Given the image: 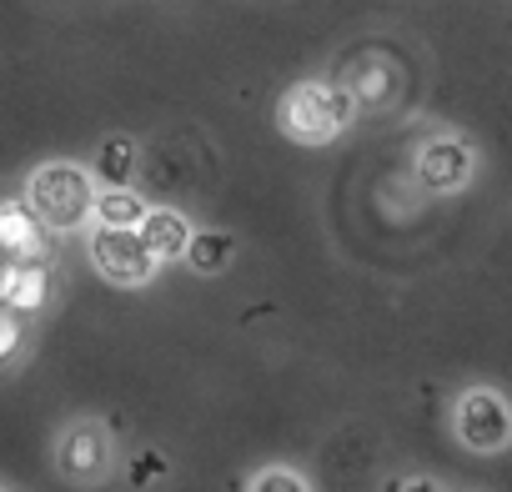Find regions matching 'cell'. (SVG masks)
Returning <instances> with one entry per match:
<instances>
[{
	"mask_svg": "<svg viewBox=\"0 0 512 492\" xmlns=\"http://www.w3.org/2000/svg\"><path fill=\"white\" fill-rule=\"evenodd\" d=\"M392 487H397V492H432L437 482H432V477H397Z\"/></svg>",
	"mask_w": 512,
	"mask_h": 492,
	"instance_id": "obj_17",
	"label": "cell"
},
{
	"mask_svg": "<svg viewBox=\"0 0 512 492\" xmlns=\"http://www.w3.org/2000/svg\"><path fill=\"white\" fill-rule=\"evenodd\" d=\"M472 171H477V156L457 136H437L417 151V181L427 191H462L472 181Z\"/></svg>",
	"mask_w": 512,
	"mask_h": 492,
	"instance_id": "obj_5",
	"label": "cell"
},
{
	"mask_svg": "<svg viewBox=\"0 0 512 492\" xmlns=\"http://www.w3.org/2000/svg\"><path fill=\"white\" fill-rule=\"evenodd\" d=\"M347 121H352V91H342L337 81H302L282 101V126L302 146L337 141L347 131Z\"/></svg>",
	"mask_w": 512,
	"mask_h": 492,
	"instance_id": "obj_1",
	"label": "cell"
},
{
	"mask_svg": "<svg viewBox=\"0 0 512 492\" xmlns=\"http://www.w3.org/2000/svg\"><path fill=\"white\" fill-rule=\"evenodd\" d=\"M91 216H96V226H141L146 201H141L136 191H126V186H106V191L91 201Z\"/></svg>",
	"mask_w": 512,
	"mask_h": 492,
	"instance_id": "obj_10",
	"label": "cell"
},
{
	"mask_svg": "<svg viewBox=\"0 0 512 492\" xmlns=\"http://www.w3.org/2000/svg\"><path fill=\"white\" fill-rule=\"evenodd\" d=\"M136 171V146L126 136H111L101 151H96V176L106 186H126V176Z\"/></svg>",
	"mask_w": 512,
	"mask_h": 492,
	"instance_id": "obj_12",
	"label": "cell"
},
{
	"mask_svg": "<svg viewBox=\"0 0 512 492\" xmlns=\"http://www.w3.org/2000/svg\"><path fill=\"white\" fill-rule=\"evenodd\" d=\"M46 221L31 211V201H6L0 206V252L6 257H26L41 262L46 257Z\"/></svg>",
	"mask_w": 512,
	"mask_h": 492,
	"instance_id": "obj_6",
	"label": "cell"
},
{
	"mask_svg": "<svg viewBox=\"0 0 512 492\" xmlns=\"http://www.w3.org/2000/svg\"><path fill=\"white\" fill-rule=\"evenodd\" d=\"M156 472H166V457H161V452H141V457L131 462V477H136V482H151Z\"/></svg>",
	"mask_w": 512,
	"mask_h": 492,
	"instance_id": "obj_15",
	"label": "cell"
},
{
	"mask_svg": "<svg viewBox=\"0 0 512 492\" xmlns=\"http://www.w3.org/2000/svg\"><path fill=\"white\" fill-rule=\"evenodd\" d=\"M26 201H31V211H36L51 231H71V226H81V221L91 216L96 191H91V176H86L81 166L56 161V166H41V171L31 176Z\"/></svg>",
	"mask_w": 512,
	"mask_h": 492,
	"instance_id": "obj_2",
	"label": "cell"
},
{
	"mask_svg": "<svg viewBox=\"0 0 512 492\" xmlns=\"http://www.w3.org/2000/svg\"><path fill=\"white\" fill-rule=\"evenodd\" d=\"M91 262H96V272H101L106 282H116V287H141V282L151 277V267H156V257L146 252V241H141L136 226H96V236H91Z\"/></svg>",
	"mask_w": 512,
	"mask_h": 492,
	"instance_id": "obj_3",
	"label": "cell"
},
{
	"mask_svg": "<svg viewBox=\"0 0 512 492\" xmlns=\"http://www.w3.org/2000/svg\"><path fill=\"white\" fill-rule=\"evenodd\" d=\"M231 252H236V241H231L226 231H201V236L186 241V252H181V257H186L196 272L211 277V272H221V267L231 262Z\"/></svg>",
	"mask_w": 512,
	"mask_h": 492,
	"instance_id": "obj_11",
	"label": "cell"
},
{
	"mask_svg": "<svg viewBox=\"0 0 512 492\" xmlns=\"http://www.w3.org/2000/svg\"><path fill=\"white\" fill-rule=\"evenodd\" d=\"M101 462H106V432L101 427H76L66 442H61V467L71 472V477H96L101 472Z\"/></svg>",
	"mask_w": 512,
	"mask_h": 492,
	"instance_id": "obj_9",
	"label": "cell"
},
{
	"mask_svg": "<svg viewBox=\"0 0 512 492\" xmlns=\"http://www.w3.org/2000/svg\"><path fill=\"white\" fill-rule=\"evenodd\" d=\"M141 241H146V252L156 257V262H171V257H181L186 252V241H191V231H186V221L176 216V211H151L146 206V216H141Z\"/></svg>",
	"mask_w": 512,
	"mask_h": 492,
	"instance_id": "obj_8",
	"label": "cell"
},
{
	"mask_svg": "<svg viewBox=\"0 0 512 492\" xmlns=\"http://www.w3.org/2000/svg\"><path fill=\"white\" fill-rule=\"evenodd\" d=\"M452 422H457L462 447H472V452H502L512 442V407H507V397H497L487 387L462 392Z\"/></svg>",
	"mask_w": 512,
	"mask_h": 492,
	"instance_id": "obj_4",
	"label": "cell"
},
{
	"mask_svg": "<svg viewBox=\"0 0 512 492\" xmlns=\"http://www.w3.org/2000/svg\"><path fill=\"white\" fill-rule=\"evenodd\" d=\"M16 347H21V322L16 317H0V362L16 357Z\"/></svg>",
	"mask_w": 512,
	"mask_h": 492,
	"instance_id": "obj_16",
	"label": "cell"
},
{
	"mask_svg": "<svg viewBox=\"0 0 512 492\" xmlns=\"http://www.w3.org/2000/svg\"><path fill=\"white\" fill-rule=\"evenodd\" d=\"M51 292V277L41 262H26V257H11L6 267H0V307L11 312H36Z\"/></svg>",
	"mask_w": 512,
	"mask_h": 492,
	"instance_id": "obj_7",
	"label": "cell"
},
{
	"mask_svg": "<svg viewBox=\"0 0 512 492\" xmlns=\"http://www.w3.org/2000/svg\"><path fill=\"white\" fill-rule=\"evenodd\" d=\"M392 91H397V76H392L387 66H372V76H367V81H357V91H352V96H357V101H367V106H382Z\"/></svg>",
	"mask_w": 512,
	"mask_h": 492,
	"instance_id": "obj_13",
	"label": "cell"
},
{
	"mask_svg": "<svg viewBox=\"0 0 512 492\" xmlns=\"http://www.w3.org/2000/svg\"><path fill=\"white\" fill-rule=\"evenodd\" d=\"M251 487L256 492H307V477H297V472H262Z\"/></svg>",
	"mask_w": 512,
	"mask_h": 492,
	"instance_id": "obj_14",
	"label": "cell"
}]
</instances>
